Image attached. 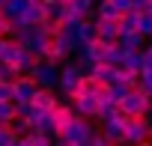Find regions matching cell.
I'll return each mask as SVG.
<instances>
[{"label": "cell", "mask_w": 152, "mask_h": 146, "mask_svg": "<svg viewBox=\"0 0 152 146\" xmlns=\"http://www.w3.org/2000/svg\"><path fill=\"white\" fill-rule=\"evenodd\" d=\"M146 12H149V15H152V0H149V9H146Z\"/></svg>", "instance_id": "ab89813d"}, {"label": "cell", "mask_w": 152, "mask_h": 146, "mask_svg": "<svg viewBox=\"0 0 152 146\" xmlns=\"http://www.w3.org/2000/svg\"><path fill=\"white\" fill-rule=\"evenodd\" d=\"M21 54H24V48H21L15 39H0V63H6V66H15Z\"/></svg>", "instance_id": "4fadbf2b"}, {"label": "cell", "mask_w": 152, "mask_h": 146, "mask_svg": "<svg viewBox=\"0 0 152 146\" xmlns=\"http://www.w3.org/2000/svg\"><path fill=\"white\" fill-rule=\"evenodd\" d=\"M143 146H152V140H146V143H143Z\"/></svg>", "instance_id": "b9f144b4"}, {"label": "cell", "mask_w": 152, "mask_h": 146, "mask_svg": "<svg viewBox=\"0 0 152 146\" xmlns=\"http://www.w3.org/2000/svg\"><path fill=\"white\" fill-rule=\"evenodd\" d=\"M99 134V128L93 125V119H84V116H78V119H75L60 137L63 140H69L72 146H90V140Z\"/></svg>", "instance_id": "7a4b0ae2"}, {"label": "cell", "mask_w": 152, "mask_h": 146, "mask_svg": "<svg viewBox=\"0 0 152 146\" xmlns=\"http://www.w3.org/2000/svg\"><path fill=\"white\" fill-rule=\"evenodd\" d=\"M30 3H39V0H30Z\"/></svg>", "instance_id": "7bdbcfd3"}, {"label": "cell", "mask_w": 152, "mask_h": 146, "mask_svg": "<svg viewBox=\"0 0 152 146\" xmlns=\"http://www.w3.org/2000/svg\"><path fill=\"white\" fill-rule=\"evenodd\" d=\"M140 15L143 12H125L122 18H119V36H125V33H140Z\"/></svg>", "instance_id": "ac0fdd59"}, {"label": "cell", "mask_w": 152, "mask_h": 146, "mask_svg": "<svg viewBox=\"0 0 152 146\" xmlns=\"http://www.w3.org/2000/svg\"><path fill=\"white\" fill-rule=\"evenodd\" d=\"M125 54H134V51H143L146 48V39L140 36V33H125V36H119V42H116Z\"/></svg>", "instance_id": "e0dca14e"}, {"label": "cell", "mask_w": 152, "mask_h": 146, "mask_svg": "<svg viewBox=\"0 0 152 146\" xmlns=\"http://www.w3.org/2000/svg\"><path fill=\"white\" fill-rule=\"evenodd\" d=\"M15 78H18V72L6 63H0V81H15Z\"/></svg>", "instance_id": "1f68e13d"}, {"label": "cell", "mask_w": 152, "mask_h": 146, "mask_svg": "<svg viewBox=\"0 0 152 146\" xmlns=\"http://www.w3.org/2000/svg\"><path fill=\"white\" fill-rule=\"evenodd\" d=\"M42 63V57H36V54H30V51H24L21 57H18V63L12 66L15 72H18V78H30L33 75V69Z\"/></svg>", "instance_id": "2e32d148"}, {"label": "cell", "mask_w": 152, "mask_h": 146, "mask_svg": "<svg viewBox=\"0 0 152 146\" xmlns=\"http://www.w3.org/2000/svg\"><path fill=\"white\" fill-rule=\"evenodd\" d=\"M6 101H15V87L12 81H0V104H6Z\"/></svg>", "instance_id": "f1b7e54d"}, {"label": "cell", "mask_w": 152, "mask_h": 146, "mask_svg": "<svg viewBox=\"0 0 152 146\" xmlns=\"http://www.w3.org/2000/svg\"><path fill=\"white\" fill-rule=\"evenodd\" d=\"M96 18H102V21H119L122 12L110 3V0H99V6H96Z\"/></svg>", "instance_id": "44dd1931"}, {"label": "cell", "mask_w": 152, "mask_h": 146, "mask_svg": "<svg viewBox=\"0 0 152 146\" xmlns=\"http://www.w3.org/2000/svg\"><path fill=\"white\" fill-rule=\"evenodd\" d=\"M12 87H15V104H33V99L39 93V84L33 78H15Z\"/></svg>", "instance_id": "52a82bcc"}, {"label": "cell", "mask_w": 152, "mask_h": 146, "mask_svg": "<svg viewBox=\"0 0 152 146\" xmlns=\"http://www.w3.org/2000/svg\"><path fill=\"white\" fill-rule=\"evenodd\" d=\"M72 104H75V110H78V116L96 119L99 116V107H102V99H96V96H78Z\"/></svg>", "instance_id": "9c48e42d"}, {"label": "cell", "mask_w": 152, "mask_h": 146, "mask_svg": "<svg viewBox=\"0 0 152 146\" xmlns=\"http://www.w3.org/2000/svg\"><path fill=\"white\" fill-rule=\"evenodd\" d=\"M131 9L134 12H146L149 9V0H131Z\"/></svg>", "instance_id": "e575fe53"}, {"label": "cell", "mask_w": 152, "mask_h": 146, "mask_svg": "<svg viewBox=\"0 0 152 146\" xmlns=\"http://www.w3.org/2000/svg\"><path fill=\"white\" fill-rule=\"evenodd\" d=\"M96 33H99V42L116 45L119 42V21H102V18H96Z\"/></svg>", "instance_id": "7c38bea8"}, {"label": "cell", "mask_w": 152, "mask_h": 146, "mask_svg": "<svg viewBox=\"0 0 152 146\" xmlns=\"http://www.w3.org/2000/svg\"><path fill=\"white\" fill-rule=\"evenodd\" d=\"M143 54H146V60H152V39L146 42V48H143Z\"/></svg>", "instance_id": "d590c367"}, {"label": "cell", "mask_w": 152, "mask_h": 146, "mask_svg": "<svg viewBox=\"0 0 152 146\" xmlns=\"http://www.w3.org/2000/svg\"><path fill=\"white\" fill-rule=\"evenodd\" d=\"M15 146H30V140H27V137H18V140H15Z\"/></svg>", "instance_id": "74e56055"}, {"label": "cell", "mask_w": 152, "mask_h": 146, "mask_svg": "<svg viewBox=\"0 0 152 146\" xmlns=\"http://www.w3.org/2000/svg\"><path fill=\"white\" fill-rule=\"evenodd\" d=\"M110 3H113L122 15H125V12H131V0H110Z\"/></svg>", "instance_id": "d6a6232c"}, {"label": "cell", "mask_w": 152, "mask_h": 146, "mask_svg": "<svg viewBox=\"0 0 152 146\" xmlns=\"http://www.w3.org/2000/svg\"><path fill=\"white\" fill-rule=\"evenodd\" d=\"M125 119H128V116L119 110V116H116V119L102 122V128H99V131H102V137H107L113 146H116V143H125Z\"/></svg>", "instance_id": "ba28073f"}, {"label": "cell", "mask_w": 152, "mask_h": 146, "mask_svg": "<svg viewBox=\"0 0 152 146\" xmlns=\"http://www.w3.org/2000/svg\"><path fill=\"white\" fill-rule=\"evenodd\" d=\"M90 146H113V143H110L107 137H102V131H99V134H96V137L90 140Z\"/></svg>", "instance_id": "836d02e7"}, {"label": "cell", "mask_w": 152, "mask_h": 146, "mask_svg": "<svg viewBox=\"0 0 152 146\" xmlns=\"http://www.w3.org/2000/svg\"><path fill=\"white\" fill-rule=\"evenodd\" d=\"M75 30H78V39H81V45H90V42H96V39H99V33H96V18H90V21H81Z\"/></svg>", "instance_id": "7402d4cb"}, {"label": "cell", "mask_w": 152, "mask_h": 146, "mask_svg": "<svg viewBox=\"0 0 152 146\" xmlns=\"http://www.w3.org/2000/svg\"><path fill=\"white\" fill-rule=\"evenodd\" d=\"M36 84H39V90H57L60 87V66L57 63H48V60H42L36 69H33V75H30Z\"/></svg>", "instance_id": "277c9868"}, {"label": "cell", "mask_w": 152, "mask_h": 146, "mask_svg": "<svg viewBox=\"0 0 152 146\" xmlns=\"http://www.w3.org/2000/svg\"><path fill=\"white\" fill-rule=\"evenodd\" d=\"M33 107H36L39 113H54V110L60 107V99H57L51 90H39L36 99H33Z\"/></svg>", "instance_id": "5bb4252c"}, {"label": "cell", "mask_w": 152, "mask_h": 146, "mask_svg": "<svg viewBox=\"0 0 152 146\" xmlns=\"http://www.w3.org/2000/svg\"><path fill=\"white\" fill-rule=\"evenodd\" d=\"M3 6H6V0H0V9H3Z\"/></svg>", "instance_id": "60d3db41"}, {"label": "cell", "mask_w": 152, "mask_h": 146, "mask_svg": "<svg viewBox=\"0 0 152 146\" xmlns=\"http://www.w3.org/2000/svg\"><path fill=\"white\" fill-rule=\"evenodd\" d=\"M54 146H72L69 140H63V137H54Z\"/></svg>", "instance_id": "8d00e7d4"}, {"label": "cell", "mask_w": 152, "mask_h": 146, "mask_svg": "<svg viewBox=\"0 0 152 146\" xmlns=\"http://www.w3.org/2000/svg\"><path fill=\"white\" fill-rule=\"evenodd\" d=\"M84 78H87V72L78 66V60H66V63L60 66V87H57V90L66 96V101H72L75 96H78Z\"/></svg>", "instance_id": "6da1fadb"}, {"label": "cell", "mask_w": 152, "mask_h": 146, "mask_svg": "<svg viewBox=\"0 0 152 146\" xmlns=\"http://www.w3.org/2000/svg\"><path fill=\"white\" fill-rule=\"evenodd\" d=\"M15 140H18V134L12 131V125L0 122V146H15Z\"/></svg>", "instance_id": "83f0119b"}, {"label": "cell", "mask_w": 152, "mask_h": 146, "mask_svg": "<svg viewBox=\"0 0 152 146\" xmlns=\"http://www.w3.org/2000/svg\"><path fill=\"white\" fill-rule=\"evenodd\" d=\"M90 78H96L102 87H113V84H119V69H113V66H104V63H99V66H93L90 72H87Z\"/></svg>", "instance_id": "30bf717a"}, {"label": "cell", "mask_w": 152, "mask_h": 146, "mask_svg": "<svg viewBox=\"0 0 152 146\" xmlns=\"http://www.w3.org/2000/svg\"><path fill=\"white\" fill-rule=\"evenodd\" d=\"M102 93H104V87H102L96 78H90V75H87V78L81 81V90H78V96H96V99H102ZM78 96H75V99H78ZM75 99H72V101H75Z\"/></svg>", "instance_id": "603a6c76"}, {"label": "cell", "mask_w": 152, "mask_h": 146, "mask_svg": "<svg viewBox=\"0 0 152 146\" xmlns=\"http://www.w3.org/2000/svg\"><path fill=\"white\" fill-rule=\"evenodd\" d=\"M12 131H15L18 137H27V134H33V119H24V116H18V119L12 122Z\"/></svg>", "instance_id": "484cf974"}, {"label": "cell", "mask_w": 152, "mask_h": 146, "mask_svg": "<svg viewBox=\"0 0 152 146\" xmlns=\"http://www.w3.org/2000/svg\"><path fill=\"white\" fill-rule=\"evenodd\" d=\"M128 93H131V87H125V84H113V87H107V96H110V101H116V104H119Z\"/></svg>", "instance_id": "4316f807"}, {"label": "cell", "mask_w": 152, "mask_h": 146, "mask_svg": "<svg viewBox=\"0 0 152 146\" xmlns=\"http://www.w3.org/2000/svg\"><path fill=\"white\" fill-rule=\"evenodd\" d=\"M15 119H18V107H15V101L0 104V122H3V125H12Z\"/></svg>", "instance_id": "d4e9b609"}, {"label": "cell", "mask_w": 152, "mask_h": 146, "mask_svg": "<svg viewBox=\"0 0 152 146\" xmlns=\"http://www.w3.org/2000/svg\"><path fill=\"white\" fill-rule=\"evenodd\" d=\"M27 6H30V0H6V6L0 9V12H3V15H6V18L15 24V21L24 15V9H27Z\"/></svg>", "instance_id": "ffe728a7"}, {"label": "cell", "mask_w": 152, "mask_h": 146, "mask_svg": "<svg viewBox=\"0 0 152 146\" xmlns=\"http://www.w3.org/2000/svg\"><path fill=\"white\" fill-rule=\"evenodd\" d=\"M119 110L128 116V119H140V116H149V110H152V99L146 96V93H140V90H131L122 101H119Z\"/></svg>", "instance_id": "3957f363"}, {"label": "cell", "mask_w": 152, "mask_h": 146, "mask_svg": "<svg viewBox=\"0 0 152 146\" xmlns=\"http://www.w3.org/2000/svg\"><path fill=\"white\" fill-rule=\"evenodd\" d=\"M45 21H48V9H45V3H30V6L24 9V15L15 21V30L39 27V24H45Z\"/></svg>", "instance_id": "8992f818"}, {"label": "cell", "mask_w": 152, "mask_h": 146, "mask_svg": "<svg viewBox=\"0 0 152 146\" xmlns=\"http://www.w3.org/2000/svg\"><path fill=\"white\" fill-rule=\"evenodd\" d=\"M143 66H146V54H143V51H134V54H125V57H122V69H125V72L140 75Z\"/></svg>", "instance_id": "d6986e66"}, {"label": "cell", "mask_w": 152, "mask_h": 146, "mask_svg": "<svg viewBox=\"0 0 152 146\" xmlns=\"http://www.w3.org/2000/svg\"><path fill=\"white\" fill-rule=\"evenodd\" d=\"M27 140H30V146H54V137H48V134H39V131L27 134Z\"/></svg>", "instance_id": "4dcf8cb0"}, {"label": "cell", "mask_w": 152, "mask_h": 146, "mask_svg": "<svg viewBox=\"0 0 152 146\" xmlns=\"http://www.w3.org/2000/svg\"><path fill=\"white\" fill-rule=\"evenodd\" d=\"M149 119L146 116H140V119H125V143L128 146H143L146 140H152L149 137Z\"/></svg>", "instance_id": "5b68a950"}, {"label": "cell", "mask_w": 152, "mask_h": 146, "mask_svg": "<svg viewBox=\"0 0 152 146\" xmlns=\"http://www.w3.org/2000/svg\"><path fill=\"white\" fill-rule=\"evenodd\" d=\"M140 36H143L146 42L152 39V15H149V12H143V15H140Z\"/></svg>", "instance_id": "f546056e"}, {"label": "cell", "mask_w": 152, "mask_h": 146, "mask_svg": "<svg viewBox=\"0 0 152 146\" xmlns=\"http://www.w3.org/2000/svg\"><path fill=\"white\" fill-rule=\"evenodd\" d=\"M33 131L48 134V137H60L57 122H54V113H39V110H36V116H33Z\"/></svg>", "instance_id": "9a60e30c"}, {"label": "cell", "mask_w": 152, "mask_h": 146, "mask_svg": "<svg viewBox=\"0 0 152 146\" xmlns=\"http://www.w3.org/2000/svg\"><path fill=\"white\" fill-rule=\"evenodd\" d=\"M39 3H45V6H48V3H57V0H39Z\"/></svg>", "instance_id": "f35d334b"}, {"label": "cell", "mask_w": 152, "mask_h": 146, "mask_svg": "<svg viewBox=\"0 0 152 146\" xmlns=\"http://www.w3.org/2000/svg\"><path fill=\"white\" fill-rule=\"evenodd\" d=\"M137 90L152 99V60H146V66H143V72H140V87H137Z\"/></svg>", "instance_id": "cb8c5ba5"}, {"label": "cell", "mask_w": 152, "mask_h": 146, "mask_svg": "<svg viewBox=\"0 0 152 146\" xmlns=\"http://www.w3.org/2000/svg\"><path fill=\"white\" fill-rule=\"evenodd\" d=\"M75 119H78V110H75V104L72 101H60V107L54 110V122H57V131L63 134Z\"/></svg>", "instance_id": "8fae6325"}]
</instances>
